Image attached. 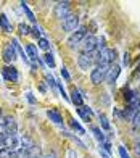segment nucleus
<instances>
[{
    "mask_svg": "<svg viewBox=\"0 0 140 158\" xmlns=\"http://www.w3.org/2000/svg\"><path fill=\"white\" fill-rule=\"evenodd\" d=\"M78 113L81 114V118L86 119V121H90V118H92V114H94L89 106H81V108H78Z\"/></svg>",
    "mask_w": 140,
    "mask_h": 158,
    "instance_id": "obj_14",
    "label": "nucleus"
},
{
    "mask_svg": "<svg viewBox=\"0 0 140 158\" xmlns=\"http://www.w3.org/2000/svg\"><path fill=\"white\" fill-rule=\"evenodd\" d=\"M78 26H79V18L76 15H69L66 19H63V31H66V32L76 31Z\"/></svg>",
    "mask_w": 140,
    "mask_h": 158,
    "instance_id": "obj_8",
    "label": "nucleus"
},
{
    "mask_svg": "<svg viewBox=\"0 0 140 158\" xmlns=\"http://www.w3.org/2000/svg\"><path fill=\"white\" fill-rule=\"evenodd\" d=\"M42 158H57V155H55V153L52 152V153H47L45 156H42Z\"/></svg>",
    "mask_w": 140,
    "mask_h": 158,
    "instance_id": "obj_32",
    "label": "nucleus"
},
{
    "mask_svg": "<svg viewBox=\"0 0 140 158\" xmlns=\"http://www.w3.org/2000/svg\"><path fill=\"white\" fill-rule=\"evenodd\" d=\"M18 29H19V34H21V35H27V34H31V27L27 26V24H24V23H19Z\"/></svg>",
    "mask_w": 140,
    "mask_h": 158,
    "instance_id": "obj_20",
    "label": "nucleus"
},
{
    "mask_svg": "<svg viewBox=\"0 0 140 158\" xmlns=\"http://www.w3.org/2000/svg\"><path fill=\"white\" fill-rule=\"evenodd\" d=\"M69 15V2H58L55 6V16L58 19H66Z\"/></svg>",
    "mask_w": 140,
    "mask_h": 158,
    "instance_id": "obj_7",
    "label": "nucleus"
},
{
    "mask_svg": "<svg viewBox=\"0 0 140 158\" xmlns=\"http://www.w3.org/2000/svg\"><path fill=\"white\" fill-rule=\"evenodd\" d=\"M132 126H134V129H138L140 127V111L134 116V119H132Z\"/></svg>",
    "mask_w": 140,
    "mask_h": 158,
    "instance_id": "obj_25",
    "label": "nucleus"
},
{
    "mask_svg": "<svg viewBox=\"0 0 140 158\" xmlns=\"http://www.w3.org/2000/svg\"><path fill=\"white\" fill-rule=\"evenodd\" d=\"M86 39V27H78L71 35H69V39H68V47L69 48H78L81 44H82V40Z\"/></svg>",
    "mask_w": 140,
    "mask_h": 158,
    "instance_id": "obj_3",
    "label": "nucleus"
},
{
    "mask_svg": "<svg viewBox=\"0 0 140 158\" xmlns=\"http://www.w3.org/2000/svg\"><path fill=\"white\" fill-rule=\"evenodd\" d=\"M69 158H76L74 156V152H69Z\"/></svg>",
    "mask_w": 140,
    "mask_h": 158,
    "instance_id": "obj_34",
    "label": "nucleus"
},
{
    "mask_svg": "<svg viewBox=\"0 0 140 158\" xmlns=\"http://www.w3.org/2000/svg\"><path fill=\"white\" fill-rule=\"evenodd\" d=\"M135 152H137V155L140 156V140H138V142L135 143Z\"/></svg>",
    "mask_w": 140,
    "mask_h": 158,
    "instance_id": "obj_31",
    "label": "nucleus"
},
{
    "mask_svg": "<svg viewBox=\"0 0 140 158\" xmlns=\"http://www.w3.org/2000/svg\"><path fill=\"white\" fill-rule=\"evenodd\" d=\"M45 79H47V81H48L47 84H50L52 87H57V82H55V79H53V77H52L50 74H45Z\"/></svg>",
    "mask_w": 140,
    "mask_h": 158,
    "instance_id": "obj_28",
    "label": "nucleus"
},
{
    "mask_svg": "<svg viewBox=\"0 0 140 158\" xmlns=\"http://www.w3.org/2000/svg\"><path fill=\"white\" fill-rule=\"evenodd\" d=\"M6 137H8V134H5V132H0V147H5V143H6Z\"/></svg>",
    "mask_w": 140,
    "mask_h": 158,
    "instance_id": "obj_26",
    "label": "nucleus"
},
{
    "mask_svg": "<svg viewBox=\"0 0 140 158\" xmlns=\"http://www.w3.org/2000/svg\"><path fill=\"white\" fill-rule=\"evenodd\" d=\"M44 60H45V63H47L50 68H53V66H55V58H53V55H52L50 52H47V53L44 55Z\"/></svg>",
    "mask_w": 140,
    "mask_h": 158,
    "instance_id": "obj_21",
    "label": "nucleus"
},
{
    "mask_svg": "<svg viewBox=\"0 0 140 158\" xmlns=\"http://www.w3.org/2000/svg\"><path fill=\"white\" fill-rule=\"evenodd\" d=\"M97 45H98V39L95 35H86V39L82 40L81 48H82V53H94Z\"/></svg>",
    "mask_w": 140,
    "mask_h": 158,
    "instance_id": "obj_6",
    "label": "nucleus"
},
{
    "mask_svg": "<svg viewBox=\"0 0 140 158\" xmlns=\"http://www.w3.org/2000/svg\"><path fill=\"white\" fill-rule=\"evenodd\" d=\"M92 132H94V135L97 137V140H98L100 143H102V142H105V135L102 134V131H100L98 127H92Z\"/></svg>",
    "mask_w": 140,
    "mask_h": 158,
    "instance_id": "obj_24",
    "label": "nucleus"
},
{
    "mask_svg": "<svg viewBox=\"0 0 140 158\" xmlns=\"http://www.w3.org/2000/svg\"><path fill=\"white\" fill-rule=\"evenodd\" d=\"M71 100H73V103L74 105H78V106H82V95H81V92L79 90H76V89H73V92H71Z\"/></svg>",
    "mask_w": 140,
    "mask_h": 158,
    "instance_id": "obj_16",
    "label": "nucleus"
},
{
    "mask_svg": "<svg viewBox=\"0 0 140 158\" xmlns=\"http://www.w3.org/2000/svg\"><path fill=\"white\" fill-rule=\"evenodd\" d=\"M119 73H121L119 64H111V66H110V71H108V76H106V82H108L110 85H113V84L116 82L118 76H119Z\"/></svg>",
    "mask_w": 140,
    "mask_h": 158,
    "instance_id": "obj_10",
    "label": "nucleus"
},
{
    "mask_svg": "<svg viewBox=\"0 0 140 158\" xmlns=\"http://www.w3.org/2000/svg\"><path fill=\"white\" fill-rule=\"evenodd\" d=\"M26 52H27V55H29V58H31L32 61H39L37 47L34 45V44H27V45H26Z\"/></svg>",
    "mask_w": 140,
    "mask_h": 158,
    "instance_id": "obj_12",
    "label": "nucleus"
},
{
    "mask_svg": "<svg viewBox=\"0 0 140 158\" xmlns=\"http://www.w3.org/2000/svg\"><path fill=\"white\" fill-rule=\"evenodd\" d=\"M119 156H121V158H130V156L127 155V152H126L124 147H119Z\"/></svg>",
    "mask_w": 140,
    "mask_h": 158,
    "instance_id": "obj_29",
    "label": "nucleus"
},
{
    "mask_svg": "<svg viewBox=\"0 0 140 158\" xmlns=\"http://www.w3.org/2000/svg\"><path fill=\"white\" fill-rule=\"evenodd\" d=\"M37 47H39V48H42V50H48L50 44H48V40H47L45 37H40V39L37 40Z\"/></svg>",
    "mask_w": 140,
    "mask_h": 158,
    "instance_id": "obj_22",
    "label": "nucleus"
},
{
    "mask_svg": "<svg viewBox=\"0 0 140 158\" xmlns=\"http://www.w3.org/2000/svg\"><path fill=\"white\" fill-rule=\"evenodd\" d=\"M0 124H2V129H3L5 134H8V135H16L18 126H16V121L13 119L11 116H3L2 121H0Z\"/></svg>",
    "mask_w": 140,
    "mask_h": 158,
    "instance_id": "obj_4",
    "label": "nucleus"
},
{
    "mask_svg": "<svg viewBox=\"0 0 140 158\" xmlns=\"http://www.w3.org/2000/svg\"><path fill=\"white\" fill-rule=\"evenodd\" d=\"M97 56H94V61L97 63V66L100 64H113L116 60V50H111V48H102L95 53Z\"/></svg>",
    "mask_w": 140,
    "mask_h": 158,
    "instance_id": "obj_1",
    "label": "nucleus"
},
{
    "mask_svg": "<svg viewBox=\"0 0 140 158\" xmlns=\"http://www.w3.org/2000/svg\"><path fill=\"white\" fill-rule=\"evenodd\" d=\"M61 76L66 79V81H69V79H71V76H69V73L66 71V68H61Z\"/></svg>",
    "mask_w": 140,
    "mask_h": 158,
    "instance_id": "obj_30",
    "label": "nucleus"
},
{
    "mask_svg": "<svg viewBox=\"0 0 140 158\" xmlns=\"http://www.w3.org/2000/svg\"><path fill=\"white\" fill-rule=\"evenodd\" d=\"M47 116L50 118V121H53L55 124H61V123H63L61 114H60L57 110H48V111H47Z\"/></svg>",
    "mask_w": 140,
    "mask_h": 158,
    "instance_id": "obj_13",
    "label": "nucleus"
},
{
    "mask_svg": "<svg viewBox=\"0 0 140 158\" xmlns=\"http://www.w3.org/2000/svg\"><path fill=\"white\" fill-rule=\"evenodd\" d=\"M69 126H71V127L74 129V131H78L79 134H84V132H86V131H84V127H82V126H81L76 119H69Z\"/></svg>",
    "mask_w": 140,
    "mask_h": 158,
    "instance_id": "obj_18",
    "label": "nucleus"
},
{
    "mask_svg": "<svg viewBox=\"0 0 140 158\" xmlns=\"http://www.w3.org/2000/svg\"><path fill=\"white\" fill-rule=\"evenodd\" d=\"M31 31H32V34L36 35V37H37V40H39V39H40V29H39V27H37V24H34Z\"/></svg>",
    "mask_w": 140,
    "mask_h": 158,
    "instance_id": "obj_27",
    "label": "nucleus"
},
{
    "mask_svg": "<svg viewBox=\"0 0 140 158\" xmlns=\"http://www.w3.org/2000/svg\"><path fill=\"white\" fill-rule=\"evenodd\" d=\"M0 27H2L5 32H11V24H10L8 18L5 15H0Z\"/></svg>",
    "mask_w": 140,
    "mask_h": 158,
    "instance_id": "obj_15",
    "label": "nucleus"
},
{
    "mask_svg": "<svg viewBox=\"0 0 140 158\" xmlns=\"http://www.w3.org/2000/svg\"><path fill=\"white\" fill-rule=\"evenodd\" d=\"M16 53H18V50H16L15 44H13V42H8V44H5V47H3L2 58H3L5 63H13L16 60Z\"/></svg>",
    "mask_w": 140,
    "mask_h": 158,
    "instance_id": "obj_5",
    "label": "nucleus"
},
{
    "mask_svg": "<svg viewBox=\"0 0 140 158\" xmlns=\"http://www.w3.org/2000/svg\"><path fill=\"white\" fill-rule=\"evenodd\" d=\"M3 77L6 79V81L16 82V81H18V71H16V68L5 66V68H3Z\"/></svg>",
    "mask_w": 140,
    "mask_h": 158,
    "instance_id": "obj_11",
    "label": "nucleus"
},
{
    "mask_svg": "<svg viewBox=\"0 0 140 158\" xmlns=\"http://www.w3.org/2000/svg\"><path fill=\"white\" fill-rule=\"evenodd\" d=\"M27 98H29V102H34V98H32V94H27Z\"/></svg>",
    "mask_w": 140,
    "mask_h": 158,
    "instance_id": "obj_33",
    "label": "nucleus"
},
{
    "mask_svg": "<svg viewBox=\"0 0 140 158\" xmlns=\"http://www.w3.org/2000/svg\"><path fill=\"white\" fill-rule=\"evenodd\" d=\"M110 66L111 64H100L95 69H92V73H90V81H92V84H102L103 81H106Z\"/></svg>",
    "mask_w": 140,
    "mask_h": 158,
    "instance_id": "obj_2",
    "label": "nucleus"
},
{
    "mask_svg": "<svg viewBox=\"0 0 140 158\" xmlns=\"http://www.w3.org/2000/svg\"><path fill=\"white\" fill-rule=\"evenodd\" d=\"M94 63V53H81L78 58V64L81 69H89Z\"/></svg>",
    "mask_w": 140,
    "mask_h": 158,
    "instance_id": "obj_9",
    "label": "nucleus"
},
{
    "mask_svg": "<svg viewBox=\"0 0 140 158\" xmlns=\"http://www.w3.org/2000/svg\"><path fill=\"white\" fill-rule=\"evenodd\" d=\"M0 119H2V110H0Z\"/></svg>",
    "mask_w": 140,
    "mask_h": 158,
    "instance_id": "obj_35",
    "label": "nucleus"
},
{
    "mask_svg": "<svg viewBox=\"0 0 140 158\" xmlns=\"http://www.w3.org/2000/svg\"><path fill=\"white\" fill-rule=\"evenodd\" d=\"M21 8H23V11L26 13L27 19H29V21H32V23L36 21V18H34V13L29 10V6H27V3H26V2H21Z\"/></svg>",
    "mask_w": 140,
    "mask_h": 158,
    "instance_id": "obj_17",
    "label": "nucleus"
},
{
    "mask_svg": "<svg viewBox=\"0 0 140 158\" xmlns=\"http://www.w3.org/2000/svg\"><path fill=\"white\" fill-rule=\"evenodd\" d=\"M98 119H100V124H102V127L105 129V131H110V129H111V126H110V123H108L106 116H105V114H102V113H100Z\"/></svg>",
    "mask_w": 140,
    "mask_h": 158,
    "instance_id": "obj_19",
    "label": "nucleus"
},
{
    "mask_svg": "<svg viewBox=\"0 0 140 158\" xmlns=\"http://www.w3.org/2000/svg\"><path fill=\"white\" fill-rule=\"evenodd\" d=\"M13 44H15V47H16V50H18V53H19L21 56H23V60H24L26 63H29V60H27V56L24 55V50L21 48V45L18 44V40H16V39H13Z\"/></svg>",
    "mask_w": 140,
    "mask_h": 158,
    "instance_id": "obj_23",
    "label": "nucleus"
}]
</instances>
